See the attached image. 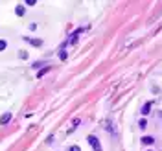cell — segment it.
Returning a JSON list of instances; mask_svg holds the SVG:
<instances>
[{"label": "cell", "instance_id": "cell-1", "mask_svg": "<svg viewBox=\"0 0 162 151\" xmlns=\"http://www.w3.org/2000/svg\"><path fill=\"white\" fill-rule=\"evenodd\" d=\"M87 140H88L90 147H92L94 151H103V149H101V144H100V138H98V136H94V135H88V136H87Z\"/></svg>", "mask_w": 162, "mask_h": 151}, {"label": "cell", "instance_id": "cell-2", "mask_svg": "<svg viewBox=\"0 0 162 151\" xmlns=\"http://www.w3.org/2000/svg\"><path fill=\"white\" fill-rule=\"evenodd\" d=\"M24 41L26 43H30V44H33V46H43V39H31V37H24Z\"/></svg>", "mask_w": 162, "mask_h": 151}, {"label": "cell", "instance_id": "cell-3", "mask_svg": "<svg viewBox=\"0 0 162 151\" xmlns=\"http://www.w3.org/2000/svg\"><path fill=\"white\" fill-rule=\"evenodd\" d=\"M151 105H153V101H147V103H144L140 114H142V116H147V114H149V111H151Z\"/></svg>", "mask_w": 162, "mask_h": 151}, {"label": "cell", "instance_id": "cell-4", "mask_svg": "<svg viewBox=\"0 0 162 151\" xmlns=\"http://www.w3.org/2000/svg\"><path fill=\"white\" fill-rule=\"evenodd\" d=\"M140 142H142L144 146H153V144H155V138H153V136H144Z\"/></svg>", "mask_w": 162, "mask_h": 151}, {"label": "cell", "instance_id": "cell-5", "mask_svg": "<svg viewBox=\"0 0 162 151\" xmlns=\"http://www.w3.org/2000/svg\"><path fill=\"white\" fill-rule=\"evenodd\" d=\"M9 120H11V114H9V113H4V114H2V118H0V123H2V125H6V123H8Z\"/></svg>", "mask_w": 162, "mask_h": 151}, {"label": "cell", "instance_id": "cell-6", "mask_svg": "<svg viewBox=\"0 0 162 151\" xmlns=\"http://www.w3.org/2000/svg\"><path fill=\"white\" fill-rule=\"evenodd\" d=\"M24 13H26V8H24V6H17V8H15V15H19V17H22Z\"/></svg>", "mask_w": 162, "mask_h": 151}, {"label": "cell", "instance_id": "cell-7", "mask_svg": "<svg viewBox=\"0 0 162 151\" xmlns=\"http://www.w3.org/2000/svg\"><path fill=\"white\" fill-rule=\"evenodd\" d=\"M79 33H81V28L74 31V35H72V39H70V44H76V43H77V35H79Z\"/></svg>", "mask_w": 162, "mask_h": 151}, {"label": "cell", "instance_id": "cell-8", "mask_svg": "<svg viewBox=\"0 0 162 151\" xmlns=\"http://www.w3.org/2000/svg\"><path fill=\"white\" fill-rule=\"evenodd\" d=\"M50 70H52V66H48V65H46V66H44L41 72H37V78H43V76H44L46 72H50Z\"/></svg>", "mask_w": 162, "mask_h": 151}, {"label": "cell", "instance_id": "cell-9", "mask_svg": "<svg viewBox=\"0 0 162 151\" xmlns=\"http://www.w3.org/2000/svg\"><path fill=\"white\" fill-rule=\"evenodd\" d=\"M6 48H8V41H4V39H0V52H4Z\"/></svg>", "mask_w": 162, "mask_h": 151}, {"label": "cell", "instance_id": "cell-10", "mask_svg": "<svg viewBox=\"0 0 162 151\" xmlns=\"http://www.w3.org/2000/svg\"><path fill=\"white\" fill-rule=\"evenodd\" d=\"M59 59H61V61H65V59H66V50H65V48H61V52H59Z\"/></svg>", "mask_w": 162, "mask_h": 151}, {"label": "cell", "instance_id": "cell-11", "mask_svg": "<svg viewBox=\"0 0 162 151\" xmlns=\"http://www.w3.org/2000/svg\"><path fill=\"white\" fill-rule=\"evenodd\" d=\"M43 65H44V63H43V61H37V63H33L31 66L35 68V70H37V68H39V66H43Z\"/></svg>", "mask_w": 162, "mask_h": 151}, {"label": "cell", "instance_id": "cell-12", "mask_svg": "<svg viewBox=\"0 0 162 151\" xmlns=\"http://www.w3.org/2000/svg\"><path fill=\"white\" fill-rule=\"evenodd\" d=\"M138 125H140V129H146V125H147V122L142 118V120H140V123H138Z\"/></svg>", "mask_w": 162, "mask_h": 151}, {"label": "cell", "instance_id": "cell-13", "mask_svg": "<svg viewBox=\"0 0 162 151\" xmlns=\"http://www.w3.org/2000/svg\"><path fill=\"white\" fill-rule=\"evenodd\" d=\"M68 151H81V147H79V146H70Z\"/></svg>", "mask_w": 162, "mask_h": 151}, {"label": "cell", "instance_id": "cell-14", "mask_svg": "<svg viewBox=\"0 0 162 151\" xmlns=\"http://www.w3.org/2000/svg\"><path fill=\"white\" fill-rule=\"evenodd\" d=\"M19 56H20V57H22V59H28V52H20V53H19Z\"/></svg>", "mask_w": 162, "mask_h": 151}]
</instances>
